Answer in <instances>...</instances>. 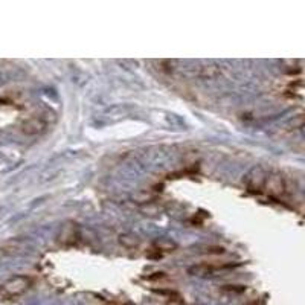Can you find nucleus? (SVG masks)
Returning a JSON list of instances; mask_svg holds the SVG:
<instances>
[{
	"label": "nucleus",
	"mask_w": 305,
	"mask_h": 305,
	"mask_svg": "<svg viewBox=\"0 0 305 305\" xmlns=\"http://www.w3.org/2000/svg\"><path fill=\"white\" fill-rule=\"evenodd\" d=\"M31 279L26 276H15L9 281H6L2 287H0V293H2L5 298H15L20 296L22 293H25L29 287Z\"/></svg>",
	"instance_id": "nucleus-1"
},
{
	"label": "nucleus",
	"mask_w": 305,
	"mask_h": 305,
	"mask_svg": "<svg viewBox=\"0 0 305 305\" xmlns=\"http://www.w3.org/2000/svg\"><path fill=\"white\" fill-rule=\"evenodd\" d=\"M266 173H264L259 167H255L246 179L247 188L250 191H262L264 189V183H266Z\"/></svg>",
	"instance_id": "nucleus-2"
},
{
	"label": "nucleus",
	"mask_w": 305,
	"mask_h": 305,
	"mask_svg": "<svg viewBox=\"0 0 305 305\" xmlns=\"http://www.w3.org/2000/svg\"><path fill=\"white\" fill-rule=\"evenodd\" d=\"M272 195H281L284 192V182L281 176H270L266 179V183H264V189Z\"/></svg>",
	"instance_id": "nucleus-3"
},
{
	"label": "nucleus",
	"mask_w": 305,
	"mask_h": 305,
	"mask_svg": "<svg viewBox=\"0 0 305 305\" xmlns=\"http://www.w3.org/2000/svg\"><path fill=\"white\" fill-rule=\"evenodd\" d=\"M45 128V122L40 119V118H31L26 124L23 125V130L28 134H34V133H40Z\"/></svg>",
	"instance_id": "nucleus-4"
}]
</instances>
